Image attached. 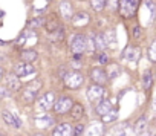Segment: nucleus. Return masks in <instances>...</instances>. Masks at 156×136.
<instances>
[{
    "mask_svg": "<svg viewBox=\"0 0 156 136\" xmlns=\"http://www.w3.org/2000/svg\"><path fill=\"white\" fill-rule=\"evenodd\" d=\"M138 6H139V0H118V9L121 17L124 19L133 17Z\"/></svg>",
    "mask_w": 156,
    "mask_h": 136,
    "instance_id": "obj_1",
    "label": "nucleus"
},
{
    "mask_svg": "<svg viewBox=\"0 0 156 136\" xmlns=\"http://www.w3.org/2000/svg\"><path fill=\"white\" fill-rule=\"evenodd\" d=\"M83 83H84L83 74L76 72V71H72V72H69V74L64 75V84H66V87H69V89H78Z\"/></svg>",
    "mask_w": 156,
    "mask_h": 136,
    "instance_id": "obj_2",
    "label": "nucleus"
},
{
    "mask_svg": "<svg viewBox=\"0 0 156 136\" xmlns=\"http://www.w3.org/2000/svg\"><path fill=\"white\" fill-rule=\"evenodd\" d=\"M72 106H73V101H72L69 96H60L58 101L54 103L52 109H54V112H55L57 115H66V113L70 110Z\"/></svg>",
    "mask_w": 156,
    "mask_h": 136,
    "instance_id": "obj_3",
    "label": "nucleus"
},
{
    "mask_svg": "<svg viewBox=\"0 0 156 136\" xmlns=\"http://www.w3.org/2000/svg\"><path fill=\"white\" fill-rule=\"evenodd\" d=\"M86 38H87V37L83 35V34L73 35L72 40H70V43H69L70 51H72L73 54H83V52L86 51Z\"/></svg>",
    "mask_w": 156,
    "mask_h": 136,
    "instance_id": "obj_4",
    "label": "nucleus"
},
{
    "mask_svg": "<svg viewBox=\"0 0 156 136\" xmlns=\"http://www.w3.org/2000/svg\"><path fill=\"white\" fill-rule=\"evenodd\" d=\"M104 95H106L104 87H103V86H98V84L90 86V87H89V90H87V98H89V101L97 103V104L104 98Z\"/></svg>",
    "mask_w": 156,
    "mask_h": 136,
    "instance_id": "obj_5",
    "label": "nucleus"
},
{
    "mask_svg": "<svg viewBox=\"0 0 156 136\" xmlns=\"http://www.w3.org/2000/svg\"><path fill=\"white\" fill-rule=\"evenodd\" d=\"M16 75L17 77H28V75H31V74H35V67L31 64V63H19L17 66H16Z\"/></svg>",
    "mask_w": 156,
    "mask_h": 136,
    "instance_id": "obj_6",
    "label": "nucleus"
},
{
    "mask_svg": "<svg viewBox=\"0 0 156 136\" xmlns=\"http://www.w3.org/2000/svg\"><path fill=\"white\" fill-rule=\"evenodd\" d=\"M90 78L94 80L95 84L98 86H103L107 83V77H106V72L103 69H100V67H95V69L90 71Z\"/></svg>",
    "mask_w": 156,
    "mask_h": 136,
    "instance_id": "obj_7",
    "label": "nucleus"
},
{
    "mask_svg": "<svg viewBox=\"0 0 156 136\" xmlns=\"http://www.w3.org/2000/svg\"><path fill=\"white\" fill-rule=\"evenodd\" d=\"M52 136H73V127L70 124H58L52 133Z\"/></svg>",
    "mask_w": 156,
    "mask_h": 136,
    "instance_id": "obj_8",
    "label": "nucleus"
},
{
    "mask_svg": "<svg viewBox=\"0 0 156 136\" xmlns=\"http://www.w3.org/2000/svg\"><path fill=\"white\" fill-rule=\"evenodd\" d=\"M54 103H55V96H54V93H52V92H48V93H44V95L40 98V101H38V107L43 109V110H49V109L54 106Z\"/></svg>",
    "mask_w": 156,
    "mask_h": 136,
    "instance_id": "obj_9",
    "label": "nucleus"
},
{
    "mask_svg": "<svg viewBox=\"0 0 156 136\" xmlns=\"http://www.w3.org/2000/svg\"><path fill=\"white\" fill-rule=\"evenodd\" d=\"M2 116H3L5 122H6L9 127H14V128H20V127H22V121L17 118V115H12L11 112L5 110V112L2 113Z\"/></svg>",
    "mask_w": 156,
    "mask_h": 136,
    "instance_id": "obj_10",
    "label": "nucleus"
},
{
    "mask_svg": "<svg viewBox=\"0 0 156 136\" xmlns=\"http://www.w3.org/2000/svg\"><path fill=\"white\" fill-rule=\"evenodd\" d=\"M6 83H8V89H9L11 92H19V90L22 89V81H20L19 77L14 75V74H9V75L6 77Z\"/></svg>",
    "mask_w": 156,
    "mask_h": 136,
    "instance_id": "obj_11",
    "label": "nucleus"
},
{
    "mask_svg": "<svg viewBox=\"0 0 156 136\" xmlns=\"http://www.w3.org/2000/svg\"><path fill=\"white\" fill-rule=\"evenodd\" d=\"M89 23V16L86 12H78L72 17V25L75 28H80V26H86Z\"/></svg>",
    "mask_w": 156,
    "mask_h": 136,
    "instance_id": "obj_12",
    "label": "nucleus"
},
{
    "mask_svg": "<svg viewBox=\"0 0 156 136\" xmlns=\"http://www.w3.org/2000/svg\"><path fill=\"white\" fill-rule=\"evenodd\" d=\"M104 72H106L107 80H115V78L121 74V67H119L118 64H109L107 69H106Z\"/></svg>",
    "mask_w": 156,
    "mask_h": 136,
    "instance_id": "obj_13",
    "label": "nucleus"
},
{
    "mask_svg": "<svg viewBox=\"0 0 156 136\" xmlns=\"http://www.w3.org/2000/svg\"><path fill=\"white\" fill-rule=\"evenodd\" d=\"M60 14L66 20H70L72 19V6H70L69 2H66V0L60 3Z\"/></svg>",
    "mask_w": 156,
    "mask_h": 136,
    "instance_id": "obj_14",
    "label": "nucleus"
},
{
    "mask_svg": "<svg viewBox=\"0 0 156 136\" xmlns=\"http://www.w3.org/2000/svg\"><path fill=\"white\" fill-rule=\"evenodd\" d=\"M103 35V38H104V43H106V47L107 46H110V47H113L115 46V41H116V37H115V31H112V29H107L104 34H101Z\"/></svg>",
    "mask_w": 156,
    "mask_h": 136,
    "instance_id": "obj_15",
    "label": "nucleus"
},
{
    "mask_svg": "<svg viewBox=\"0 0 156 136\" xmlns=\"http://www.w3.org/2000/svg\"><path fill=\"white\" fill-rule=\"evenodd\" d=\"M95 110H97V113L98 115H106L107 112H110L112 110V107H110V103L107 101V99H101L98 104H97V107H95Z\"/></svg>",
    "mask_w": 156,
    "mask_h": 136,
    "instance_id": "obj_16",
    "label": "nucleus"
},
{
    "mask_svg": "<svg viewBox=\"0 0 156 136\" xmlns=\"http://www.w3.org/2000/svg\"><path fill=\"white\" fill-rule=\"evenodd\" d=\"M37 89H32V87H26L25 90H23V93H22V96H23V99L26 101V103H34V99H35V96H37Z\"/></svg>",
    "mask_w": 156,
    "mask_h": 136,
    "instance_id": "obj_17",
    "label": "nucleus"
},
{
    "mask_svg": "<svg viewBox=\"0 0 156 136\" xmlns=\"http://www.w3.org/2000/svg\"><path fill=\"white\" fill-rule=\"evenodd\" d=\"M69 112H70V115H72L73 119H80L83 116V113H84V107L81 104H73Z\"/></svg>",
    "mask_w": 156,
    "mask_h": 136,
    "instance_id": "obj_18",
    "label": "nucleus"
},
{
    "mask_svg": "<svg viewBox=\"0 0 156 136\" xmlns=\"http://www.w3.org/2000/svg\"><path fill=\"white\" fill-rule=\"evenodd\" d=\"M37 52L35 51H23L22 54H20V58L23 60V63H32V61H35L37 60Z\"/></svg>",
    "mask_w": 156,
    "mask_h": 136,
    "instance_id": "obj_19",
    "label": "nucleus"
},
{
    "mask_svg": "<svg viewBox=\"0 0 156 136\" xmlns=\"http://www.w3.org/2000/svg\"><path fill=\"white\" fill-rule=\"evenodd\" d=\"M142 84H144V89L145 90H148L151 87V84H153V74H151V71H145L144 72V75H142Z\"/></svg>",
    "mask_w": 156,
    "mask_h": 136,
    "instance_id": "obj_20",
    "label": "nucleus"
},
{
    "mask_svg": "<svg viewBox=\"0 0 156 136\" xmlns=\"http://www.w3.org/2000/svg\"><path fill=\"white\" fill-rule=\"evenodd\" d=\"M44 26H46V29L48 31H51V32H54V31H57L60 26H58V20L55 19V17H51V20H44Z\"/></svg>",
    "mask_w": 156,
    "mask_h": 136,
    "instance_id": "obj_21",
    "label": "nucleus"
},
{
    "mask_svg": "<svg viewBox=\"0 0 156 136\" xmlns=\"http://www.w3.org/2000/svg\"><path fill=\"white\" fill-rule=\"evenodd\" d=\"M90 6L94 11H103L106 8V0H90Z\"/></svg>",
    "mask_w": 156,
    "mask_h": 136,
    "instance_id": "obj_22",
    "label": "nucleus"
},
{
    "mask_svg": "<svg viewBox=\"0 0 156 136\" xmlns=\"http://www.w3.org/2000/svg\"><path fill=\"white\" fill-rule=\"evenodd\" d=\"M101 133H103V130H101V127H98V125H90V128L86 131V136H101Z\"/></svg>",
    "mask_w": 156,
    "mask_h": 136,
    "instance_id": "obj_23",
    "label": "nucleus"
},
{
    "mask_svg": "<svg viewBox=\"0 0 156 136\" xmlns=\"http://www.w3.org/2000/svg\"><path fill=\"white\" fill-rule=\"evenodd\" d=\"M63 38H64V32H63L61 28H58L57 31H54V32L51 34V40H52V41H61Z\"/></svg>",
    "mask_w": 156,
    "mask_h": 136,
    "instance_id": "obj_24",
    "label": "nucleus"
},
{
    "mask_svg": "<svg viewBox=\"0 0 156 136\" xmlns=\"http://www.w3.org/2000/svg\"><path fill=\"white\" fill-rule=\"evenodd\" d=\"M144 128H145V116H141V118L136 121V124H135V131H136V133H142Z\"/></svg>",
    "mask_w": 156,
    "mask_h": 136,
    "instance_id": "obj_25",
    "label": "nucleus"
},
{
    "mask_svg": "<svg viewBox=\"0 0 156 136\" xmlns=\"http://www.w3.org/2000/svg\"><path fill=\"white\" fill-rule=\"evenodd\" d=\"M44 25V20L43 19H32V20H29V23H28V26L29 28H34V29H37V28H40V26H43Z\"/></svg>",
    "mask_w": 156,
    "mask_h": 136,
    "instance_id": "obj_26",
    "label": "nucleus"
},
{
    "mask_svg": "<svg viewBox=\"0 0 156 136\" xmlns=\"http://www.w3.org/2000/svg\"><path fill=\"white\" fill-rule=\"evenodd\" d=\"M101 118H103L104 122H110V121L116 119V112H115V110H110V112H107L106 115H103Z\"/></svg>",
    "mask_w": 156,
    "mask_h": 136,
    "instance_id": "obj_27",
    "label": "nucleus"
},
{
    "mask_svg": "<svg viewBox=\"0 0 156 136\" xmlns=\"http://www.w3.org/2000/svg\"><path fill=\"white\" fill-rule=\"evenodd\" d=\"M83 131H84V125L78 124V125L75 127V130H73V136H81V134H83Z\"/></svg>",
    "mask_w": 156,
    "mask_h": 136,
    "instance_id": "obj_28",
    "label": "nucleus"
},
{
    "mask_svg": "<svg viewBox=\"0 0 156 136\" xmlns=\"http://www.w3.org/2000/svg\"><path fill=\"white\" fill-rule=\"evenodd\" d=\"M141 35H142V29L139 28V26H135L133 28V38H141Z\"/></svg>",
    "mask_w": 156,
    "mask_h": 136,
    "instance_id": "obj_29",
    "label": "nucleus"
},
{
    "mask_svg": "<svg viewBox=\"0 0 156 136\" xmlns=\"http://www.w3.org/2000/svg\"><path fill=\"white\" fill-rule=\"evenodd\" d=\"M116 5H118V0H107L106 2V6H109L110 9H116Z\"/></svg>",
    "mask_w": 156,
    "mask_h": 136,
    "instance_id": "obj_30",
    "label": "nucleus"
},
{
    "mask_svg": "<svg viewBox=\"0 0 156 136\" xmlns=\"http://www.w3.org/2000/svg\"><path fill=\"white\" fill-rule=\"evenodd\" d=\"M6 96H9V90L5 87H0V98H6Z\"/></svg>",
    "mask_w": 156,
    "mask_h": 136,
    "instance_id": "obj_31",
    "label": "nucleus"
},
{
    "mask_svg": "<svg viewBox=\"0 0 156 136\" xmlns=\"http://www.w3.org/2000/svg\"><path fill=\"white\" fill-rule=\"evenodd\" d=\"M148 54H150V60H151V61H154V43L151 44V47H150Z\"/></svg>",
    "mask_w": 156,
    "mask_h": 136,
    "instance_id": "obj_32",
    "label": "nucleus"
},
{
    "mask_svg": "<svg viewBox=\"0 0 156 136\" xmlns=\"http://www.w3.org/2000/svg\"><path fill=\"white\" fill-rule=\"evenodd\" d=\"M100 61H101V63H107V61H109L107 54H101V55H100Z\"/></svg>",
    "mask_w": 156,
    "mask_h": 136,
    "instance_id": "obj_33",
    "label": "nucleus"
},
{
    "mask_svg": "<svg viewBox=\"0 0 156 136\" xmlns=\"http://www.w3.org/2000/svg\"><path fill=\"white\" fill-rule=\"evenodd\" d=\"M72 67H73V69H80V63H78V61H73V63H72Z\"/></svg>",
    "mask_w": 156,
    "mask_h": 136,
    "instance_id": "obj_34",
    "label": "nucleus"
},
{
    "mask_svg": "<svg viewBox=\"0 0 156 136\" xmlns=\"http://www.w3.org/2000/svg\"><path fill=\"white\" fill-rule=\"evenodd\" d=\"M2 74H3V71H2V69H0V77H2Z\"/></svg>",
    "mask_w": 156,
    "mask_h": 136,
    "instance_id": "obj_35",
    "label": "nucleus"
}]
</instances>
